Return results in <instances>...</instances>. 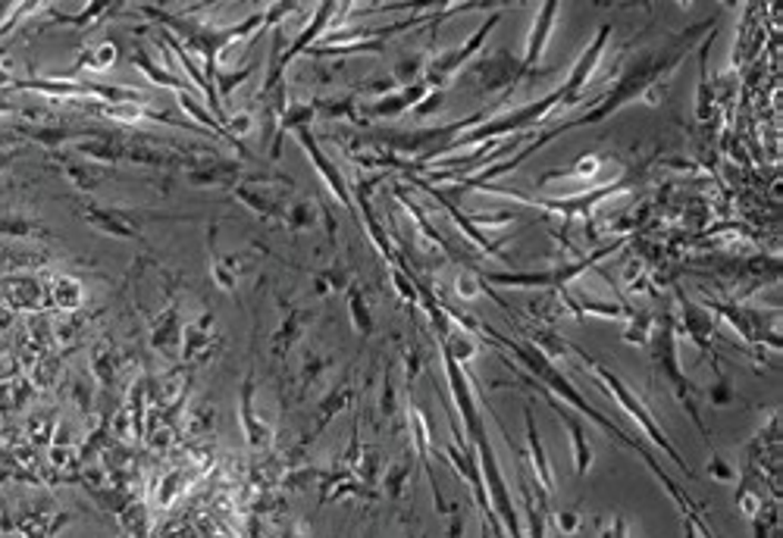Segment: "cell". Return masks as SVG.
Returning <instances> with one entry per match:
<instances>
[{
  "label": "cell",
  "instance_id": "cell-30",
  "mask_svg": "<svg viewBox=\"0 0 783 538\" xmlns=\"http://www.w3.org/2000/svg\"><path fill=\"white\" fill-rule=\"evenodd\" d=\"M408 472H410V464H395V467H392L389 479H386L389 498H398V495H402V486L408 482Z\"/></svg>",
  "mask_w": 783,
  "mask_h": 538
},
{
  "label": "cell",
  "instance_id": "cell-28",
  "mask_svg": "<svg viewBox=\"0 0 783 538\" xmlns=\"http://www.w3.org/2000/svg\"><path fill=\"white\" fill-rule=\"evenodd\" d=\"M113 60H117V48H113L110 41L101 44V48H95V51L82 53V63L91 69H110L113 67Z\"/></svg>",
  "mask_w": 783,
  "mask_h": 538
},
{
  "label": "cell",
  "instance_id": "cell-38",
  "mask_svg": "<svg viewBox=\"0 0 783 538\" xmlns=\"http://www.w3.org/2000/svg\"><path fill=\"white\" fill-rule=\"evenodd\" d=\"M690 517H693V526H696L698 538H717L715 532H712V529H708V522L702 520V517H698V514H690Z\"/></svg>",
  "mask_w": 783,
  "mask_h": 538
},
{
  "label": "cell",
  "instance_id": "cell-36",
  "mask_svg": "<svg viewBox=\"0 0 783 538\" xmlns=\"http://www.w3.org/2000/svg\"><path fill=\"white\" fill-rule=\"evenodd\" d=\"M448 538H464V514H460V507H452V514H448Z\"/></svg>",
  "mask_w": 783,
  "mask_h": 538
},
{
  "label": "cell",
  "instance_id": "cell-29",
  "mask_svg": "<svg viewBox=\"0 0 783 538\" xmlns=\"http://www.w3.org/2000/svg\"><path fill=\"white\" fill-rule=\"evenodd\" d=\"M57 303L63 307V310H72L76 303H79V298H82V291H79V282H72V279H57Z\"/></svg>",
  "mask_w": 783,
  "mask_h": 538
},
{
  "label": "cell",
  "instance_id": "cell-37",
  "mask_svg": "<svg viewBox=\"0 0 783 538\" xmlns=\"http://www.w3.org/2000/svg\"><path fill=\"white\" fill-rule=\"evenodd\" d=\"M708 470H712V476H717L721 482L733 479V470L731 467H724V460H721V457H715V460H712V467H708Z\"/></svg>",
  "mask_w": 783,
  "mask_h": 538
},
{
  "label": "cell",
  "instance_id": "cell-7",
  "mask_svg": "<svg viewBox=\"0 0 783 538\" xmlns=\"http://www.w3.org/2000/svg\"><path fill=\"white\" fill-rule=\"evenodd\" d=\"M502 17H505V13H502V10H495V13H489V17L483 19V26H479L477 32L467 34V41H464V44L439 53V57H433L424 72V82L429 84V88H436V91H445L448 79H452L464 63H470V60H474V53L486 44V38L493 34V29L502 22Z\"/></svg>",
  "mask_w": 783,
  "mask_h": 538
},
{
  "label": "cell",
  "instance_id": "cell-27",
  "mask_svg": "<svg viewBox=\"0 0 783 538\" xmlns=\"http://www.w3.org/2000/svg\"><path fill=\"white\" fill-rule=\"evenodd\" d=\"M627 322H631V326H627V332H624V341H631V345H646L648 332H652V322L655 320H652L648 313H640V310H636Z\"/></svg>",
  "mask_w": 783,
  "mask_h": 538
},
{
  "label": "cell",
  "instance_id": "cell-1",
  "mask_svg": "<svg viewBox=\"0 0 783 538\" xmlns=\"http://www.w3.org/2000/svg\"><path fill=\"white\" fill-rule=\"evenodd\" d=\"M715 22L717 17L705 19V22H696V26H690V29H683V32L667 34L662 44H655V48L636 51L631 60H627L624 72H621V76L612 82V88L605 91V98H602L598 103H586L583 117L564 119V122L552 126V129L536 132L533 134V141L524 145L517 153H512L505 163H493V167L479 169V172H474L470 179L458 182V188H445V195H448V198H455V195H460V191L489 186V182L498 179V176H505V172H512V169H517L521 163H527V157H533L536 151H543L545 145H552V141H555V138H562L564 132L596 126V122L614 117L617 110H624V107H631V103L636 101L658 103L664 98V82H667V76H671L674 69H681L683 60L690 57V51L696 48L702 38H708V34H712Z\"/></svg>",
  "mask_w": 783,
  "mask_h": 538
},
{
  "label": "cell",
  "instance_id": "cell-31",
  "mask_svg": "<svg viewBox=\"0 0 783 538\" xmlns=\"http://www.w3.org/2000/svg\"><path fill=\"white\" fill-rule=\"evenodd\" d=\"M443 103H445V91H429L424 101L414 107V113H417V117H433V113H439V107H443Z\"/></svg>",
  "mask_w": 783,
  "mask_h": 538
},
{
  "label": "cell",
  "instance_id": "cell-19",
  "mask_svg": "<svg viewBox=\"0 0 783 538\" xmlns=\"http://www.w3.org/2000/svg\"><path fill=\"white\" fill-rule=\"evenodd\" d=\"M348 310H351V326L358 329L360 336L370 338L376 332L374 313H370V303L364 298L360 286H348Z\"/></svg>",
  "mask_w": 783,
  "mask_h": 538
},
{
  "label": "cell",
  "instance_id": "cell-15",
  "mask_svg": "<svg viewBox=\"0 0 783 538\" xmlns=\"http://www.w3.org/2000/svg\"><path fill=\"white\" fill-rule=\"evenodd\" d=\"M429 91H436V88H429V84L420 79V82L414 84H405L402 91H392V94H386V98H379V101L367 103L364 107V113L370 119H395L402 117V113H408V110H414L417 103L424 101Z\"/></svg>",
  "mask_w": 783,
  "mask_h": 538
},
{
  "label": "cell",
  "instance_id": "cell-13",
  "mask_svg": "<svg viewBox=\"0 0 783 538\" xmlns=\"http://www.w3.org/2000/svg\"><path fill=\"white\" fill-rule=\"evenodd\" d=\"M558 10H562L558 0H545L543 7H539V13H536V19H533V29H529L527 34V53H524V60H521L527 72L539 69V63H543V53L545 48H548V38H552V29H555Z\"/></svg>",
  "mask_w": 783,
  "mask_h": 538
},
{
  "label": "cell",
  "instance_id": "cell-14",
  "mask_svg": "<svg viewBox=\"0 0 783 538\" xmlns=\"http://www.w3.org/2000/svg\"><path fill=\"white\" fill-rule=\"evenodd\" d=\"M524 426H527V455H529V470H533V482H536V491L539 498L548 501V495L555 491V476H552V467L545 460V448L539 441V429H536V417H533V407H524Z\"/></svg>",
  "mask_w": 783,
  "mask_h": 538
},
{
  "label": "cell",
  "instance_id": "cell-32",
  "mask_svg": "<svg viewBox=\"0 0 783 538\" xmlns=\"http://www.w3.org/2000/svg\"><path fill=\"white\" fill-rule=\"evenodd\" d=\"M289 222L295 226V229H310V222H314V210H310V203H295L289 213Z\"/></svg>",
  "mask_w": 783,
  "mask_h": 538
},
{
  "label": "cell",
  "instance_id": "cell-35",
  "mask_svg": "<svg viewBox=\"0 0 783 538\" xmlns=\"http://www.w3.org/2000/svg\"><path fill=\"white\" fill-rule=\"evenodd\" d=\"M555 520H558V529H562L564 536H571V532H577V529H579V514H577V510H567V514H558Z\"/></svg>",
  "mask_w": 783,
  "mask_h": 538
},
{
  "label": "cell",
  "instance_id": "cell-10",
  "mask_svg": "<svg viewBox=\"0 0 783 538\" xmlns=\"http://www.w3.org/2000/svg\"><path fill=\"white\" fill-rule=\"evenodd\" d=\"M524 76H527L524 63H521L512 51H505V48L486 53L477 67H474V79H477L479 84V94H495V91H502V88H505V91H514V84L521 82Z\"/></svg>",
  "mask_w": 783,
  "mask_h": 538
},
{
  "label": "cell",
  "instance_id": "cell-39",
  "mask_svg": "<svg viewBox=\"0 0 783 538\" xmlns=\"http://www.w3.org/2000/svg\"><path fill=\"white\" fill-rule=\"evenodd\" d=\"M683 514V538H698V532H696V526H693V510H681Z\"/></svg>",
  "mask_w": 783,
  "mask_h": 538
},
{
  "label": "cell",
  "instance_id": "cell-16",
  "mask_svg": "<svg viewBox=\"0 0 783 538\" xmlns=\"http://www.w3.org/2000/svg\"><path fill=\"white\" fill-rule=\"evenodd\" d=\"M82 217H86L95 229H101L103 236L138 238V222L132 219V213H126V210H101V207L86 203V207H82Z\"/></svg>",
  "mask_w": 783,
  "mask_h": 538
},
{
  "label": "cell",
  "instance_id": "cell-5",
  "mask_svg": "<svg viewBox=\"0 0 783 538\" xmlns=\"http://www.w3.org/2000/svg\"><path fill=\"white\" fill-rule=\"evenodd\" d=\"M160 19L186 41L182 48H191V51L205 57V79L210 84L217 79V57H220V51H226V48H229L232 41H239V38H251L257 29H267V13H255L251 19H241L236 26H229V29H214V26H201V22H191V19ZM214 91H217V88H214Z\"/></svg>",
  "mask_w": 783,
  "mask_h": 538
},
{
  "label": "cell",
  "instance_id": "cell-6",
  "mask_svg": "<svg viewBox=\"0 0 783 538\" xmlns=\"http://www.w3.org/2000/svg\"><path fill=\"white\" fill-rule=\"evenodd\" d=\"M621 245H624V238H614L608 248L589 253L586 260H577V263H558V267H548V269H533V272H493V269H477V272L486 286L564 291V288H571V282H574L577 276H583L586 269H593V263H596V260H605V257H608L612 251H617Z\"/></svg>",
  "mask_w": 783,
  "mask_h": 538
},
{
  "label": "cell",
  "instance_id": "cell-9",
  "mask_svg": "<svg viewBox=\"0 0 783 538\" xmlns=\"http://www.w3.org/2000/svg\"><path fill=\"white\" fill-rule=\"evenodd\" d=\"M529 386L539 391V398H543L552 410H555V417L562 420V426L567 429V438H571V448H574V472L577 476H586V472L593 470V460H596V448H593V441H589V436H586V426H583V417H579L574 407H567L564 401H558L555 395H548L536 379H529Z\"/></svg>",
  "mask_w": 783,
  "mask_h": 538
},
{
  "label": "cell",
  "instance_id": "cell-11",
  "mask_svg": "<svg viewBox=\"0 0 783 538\" xmlns=\"http://www.w3.org/2000/svg\"><path fill=\"white\" fill-rule=\"evenodd\" d=\"M677 301H681V329L683 336L690 338L696 348H702V353L712 360V367H715V372H724L721 370V363H717V351H715V322H712V313L702 307V303L690 301L686 295H683L681 288H677Z\"/></svg>",
  "mask_w": 783,
  "mask_h": 538
},
{
  "label": "cell",
  "instance_id": "cell-33",
  "mask_svg": "<svg viewBox=\"0 0 783 538\" xmlns=\"http://www.w3.org/2000/svg\"><path fill=\"white\" fill-rule=\"evenodd\" d=\"M715 376H717V386H715V391H712V401H715L717 407H724V404L733 401L731 379H727L724 372H715Z\"/></svg>",
  "mask_w": 783,
  "mask_h": 538
},
{
  "label": "cell",
  "instance_id": "cell-18",
  "mask_svg": "<svg viewBox=\"0 0 783 538\" xmlns=\"http://www.w3.org/2000/svg\"><path fill=\"white\" fill-rule=\"evenodd\" d=\"M307 320H310V313H307V310H291L289 317L283 320V326L276 329V338H272V353H276V357H286V351L291 348V341L301 336V329H305Z\"/></svg>",
  "mask_w": 783,
  "mask_h": 538
},
{
  "label": "cell",
  "instance_id": "cell-25",
  "mask_svg": "<svg viewBox=\"0 0 783 538\" xmlns=\"http://www.w3.org/2000/svg\"><path fill=\"white\" fill-rule=\"evenodd\" d=\"M455 291H458V295H460V298H464V301H474L477 295H483V291H486V295H493L495 301L502 303V298L495 295L493 288H486V282L479 279L477 269H460L458 279H455Z\"/></svg>",
  "mask_w": 783,
  "mask_h": 538
},
{
  "label": "cell",
  "instance_id": "cell-4",
  "mask_svg": "<svg viewBox=\"0 0 783 538\" xmlns=\"http://www.w3.org/2000/svg\"><path fill=\"white\" fill-rule=\"evenodd\" d=\"M648 338H652V341H646L648 353H652L655 367H658V372L664 376V382L674 388V395H677V401H681V407L686 410V417L693 420V426H696L702 436H708V426L702 420L696 404L698 388L693 386V379H690L681 367V353H677V322H674V317H671V313H662L658 320L652 322Z\"/></svg>",
  "mask_w": 783,
  "mask_h": 538
},
{
  "label": "cell",
  "instance_id": "cell-20",
  "mask_svg": "<svg viewBox=\"0 0 783 538\" xmlns=\"http://www.w3.org/2000/svg\"><path fill=\"white\" fill-rule=\"evenodd\" d=\"M132 60H136V67L141 69V72H145V76H148V79H151L153 84H163V88H172L176 94H179V91H186V88H188V84L182 82L179 76H176V72H170V69H163V67H157V63H153L151 57L141 51V48H138Z\"/></svg>",
  "mask_w": 783,
  "mask_h": 538
},
{
  "label": "cell",
  "instance_id": "cell-3",
  "mask_svg": "<svg viewBox=\"0 0 783 538\" xmlns=\"http://www.w3.org/2000/svg\"><path fill=\"white\" fill-rule=\"evenodd\" d=\"M571 353H574V357H579V360L586 363V370L596 376L598 386H602V391H608V395H612L614 401H617V407H621V410H624V414H627V417H631V420L636 422V426H640L643 432H646L648 441H655V448H658V451H664V455H667V460H674V464L681 467L683 476H690V479H693V470H690L686 457H683L681 451H677V448L671 445V438H667V432L662 429V422H658V417H655V414L648 410L646 401H643V398H640V395H636V391H633V388L627 386V382H624V379H621V376H617V372L612 370V367L598 363L596 357H589V353L583 351L579 345H571Z\"/></svg>",
  "mask_w": 783,
  "mask_h": 538
},
{
  "label": "cell",
  "instance_id": "cell-21",
  "mask_svg": "<svg viewBox=\"0 0 783 538\" xmlns=\"http://www.w3.org/2000/svg\"><path fill=\"white\" fill-rule=\"evenodd\" d=\"M598 167H602V157L589 153V157H583V160H579V163H574V167L552 169V172H545L543 179H539V186L552 182V179H579V182H586V179H593V176H596Z\"/></svg>",
  "mask_w": 783,
  "mask_h": 538
},
{
  "label": "cell",
  "instance_id": "cell-17",
  "mask_svg": "<svg viewBox=\"0 0 783 538\" xmlns=\"http://www.w3.org/2000/svg\"><path fill=\"white\" fill-rule=\"evenodd\" d=\"M251 398H255V382L245 379V386H241V422H245V436H248V441H251L255 448H260V445L270 441V426H264V422L257 420Z\"/></svg>",
  "mask_w": 783,
  "mask_h": 538
},
{
  "label": "cell",
  "instance_id": "cell-26",
  "mask_svg": "<svg viewBox=\"0 0 783 538\" xmlns=\"http://www.w3.org/2000/svg\"><path fill=\"white\" fill-rule=\"evenodd\" d=\"M752 517H755V520H752V532H755V538L777 536V507L765 505L762 510H755Z\"/></svg>",
  "mask_w": 783,
  "mask_h": 538
},
{
  "label": "cell",
  "instance_id": "cell-24",
  "mask_svg": "<svg viewBox=\"0 0 783 538\" xmlns=\"http://www.w3.org/2000/svg\"><path fill=\"white\" fill-rule=\"evenodd\" d=\"M317 117L326 119H351L358 113V94H345V98H329V101L314 103Z\"/></svg>",
  "mask_w": 783,
  "mask_h": 538
},
{
  "label": "cell",
  "instance_id": "cell-34",
  "mask_svg": "<svg viewBox=\"0 0 783 538\" xmlns=\"http://www.w3.org/2000/svg\"><path fill=\"white\" fill-rule=\"evenodd\" d=\"M598 538H627V520L617 514V517H614V520L608 522L605 529L598 526Z\"/></svg>",
  "mask_w": 783,
  "mask_h": 538
},
{
  "label": "cell",
  "instance_id": "cell-2",
  "mask_svg": "<svg viewBox=\"0 0 783 538\" xmlns=\"http://www.w3.org/2000/svg\"><path fill=\"white\" fill-rule=\"evenodd\" d=\"M479 329H483V332L489 336V338H483V341H489V345H495V348H508L514 360H517V363H524V370H527L529 376H533V379H536V382H539V386H543L545 391H548V395H555L558 401H564L567 407H574V410H577V414H583L586 420L596 422L602 432H608V436H612L614 441H617V445H624V448H631V451H636V455L643 457V460H646L648 470L655 472V479H658V482L664 486V491H667V495H671V498L677 501V507H681V510H693V514H698L696 501H693V498H690V495H686V491H683V488L677 486V482H674V479H671V476H667V472L662 470V464L655 460V455H652L648 448H643V445H640L636 438L627 436V432H624V429H621L617 422L608 420L605 414H598L596 407L586 401V398L579 395L577 388H574V382H571V379H567V376H564V372L558 370V363H552V360H548L545 353L536 351V348H533L529 341H517V338L502 336V332H495L493 326H486V322H479Z\"/></svg>",
  "mask_w": 783,
  "mask_h": 538
},
{
  "label": "cell",
  "instance_id": "cell-23",
  "mask_svg": "<svg viewBox=\"0 0 783 538\" xmlns=\"http://www.w3.org/2000/svg\"><path fill=\"white\" fill-rule=\"evenodd\" d=\"M176 341H179V307H176V310L170 307V310L157 320V326H153V345L163 348L167 353H172Z\"/></svg>",
  "mask_w": 783,
  "mask_h": 538
},
{
  "label": "cell",
  "instance_id": "cell-8",
  "mask_svg": "<svg viewBox=\"0 0 783 538\" xmlns=\"http://www.w3.org/2000/svg\"><path fill=\"white\" fill-rule=\"evenodd\" d=\"M702 307L705 310H717L746 341H765L771 348H781V332H774V326L781 322V313H774V310H752V307H743V303L724 301H708L702 303Z\"/></svg>",
  "mask_w": 783,
  "mask_h": 538
},
{
  "label": "cell",
  "instance_id": "cell-12",
  "mask_svg": "<svg viewBox=\"0 0 783 538\" xmlns=\"http://www.w3.org/2000/svg\"><path fill=\"white\" fill-rule=\"evenodd\" d=\"M295 138H298V145L305 148L307 160L314 163V169L320 172V179L326 182V188L333 191V198L345 207V210H355V198H351V191H348V182H345V176L339 172V167L329 160L324 153V148H320V141L314 138V132H310V126L307 129H298L295 132Z\"/></svg>",
  "mask_w": 783,
  "mask_h": 538
},
{
  "label": "cell",
  "instance_id": "cell-22",
  "mask_svg": "<svg viewBox=\"0 0 783 538\" xmlns=\"http://www.w3.org/2000/svg\"><path fill=\"white\" fill-rule=\"evenodd\" d=\"M426 67H429V57L426 53H410V57H402L398 63H395V72H392V79H395V84H414L424 79Z\"/></svg>",
  "mask_w": 783,
  "mask_h": 538
}]
</instances>
